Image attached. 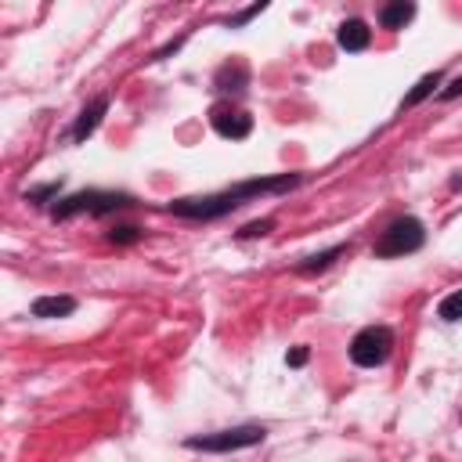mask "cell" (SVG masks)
Instances as JSON below:
<instances>
[{
    "label": "cell",
    "instance_id": "8992f818",
    "mask_svg": "<svg viewBox=\"0 0 462 462\" xmlns=\"http://www.w3.org/2000/svg\"><path fill=\"white\" fill-rule=\"evenodd\" d=\"M209 119H213V130L220 137H231V141H238V137H245L253 130V119L242 108H231V105H217Z\"/></svg>",
    "mask_w": 462,
    "mask_h": 462
},
{
    "label": "cell",
    "instance_id": "3957f363",
    "mask_svg": "<svg viewBox=\"0 0 462 462\" xmlns=\"http://www.w3.org/2000/svg\"><path fill=\"white\" fill-rule=\"evenodd\" d=\"M419 245H422V224L415 217H401L375 242V256H404V253H415Z\"/></svg>",
    "mask_w": 462,
    "mask_h": 462
},
{
    "label": "cell",
    "instance_id": "7a4b0ae2",
    "mask_svg": "<svg viewBox=\"0 0 462 462\" xmlns=\"http://www.w3.org/2000/svg\"><path fill=\"white\" fill-rule=\"evenodd\" d=\"M390 350H393V332L383 328V325H368V328H361V332L350 339V361L361 365V368L383 365V361L390 357Z\"/></svg>",
    "mask_w": 462,
    "mask_h": 462
},
{
    "label": "cell",
    "instance_id": "52a82bcc",
    "mask_svg": "<svg viewBox=\"0 0 462 462\" xmlns=\"http://www.w3.org/2000/svg\"><path fill=\"white\" fill-rule=\"evenodd\" d=\"M336 40H339V47H343V51H365V47H368V40H372V32H368V25H365L361 18H350V22H343V25H339Z\"/></svg>",
    "mask_w": 462,
    "mask_h": 462
},
{
    "label": "cell",
    "instance_id": "e0dca14e",
    "mask_svg": "<svg viewBox=\"0 0 462 462\" xmlns=\"http://www.w3.org/2000/svg\"><path fill=\"white\" fill-rule=\"evenodd\" d=\"M458 94H462V76H458V79H455V83L444 90V97H458Z\"/></svg>",
    "mask_w": 462,
    "mask_h": 462
},
{
    "label": "cell",
    "instance_id": "8fae6325",
    "mask_svg": "<svg viewBox=\"0 0 462 462\" xmlns=\"http://www.w3.org/2000/svg\"><path fill=\"white\" fill-rule=\"evenodd\" d=\"M437 314H440L444 321H462V289L451 292V296H444L440 307H437Z\"/></svg>",
    "mask_w": 462,
    "mask_h": 462
},
{
    "label": "cell",
    "instance_id": "4fadbf2b",
    "mask_svg": "<svg viewBox=\"0 0 462 462\" xmlns=\"http://www.w3.org/2000/svg\"><path fill=\"white\" fill-rule=\"evenodd\" d=\"M339 253H343V245H332V249H325V253L310 256L307 263H300V271H307V274H310V271H325V267H328V263H332Z\"/></svg>",
    "mask_w": 462,
    "mask_h": 462
},
{
    "label": "cell",
    "instance_id": "277c9868",
    "mask_svg": "<svg viewBox=\"0 0 462 462\" xmlns=\"http://www.w3.org/2000/svg\"><path fill=\"white\" fill-rule=\"evenodd\" d=\"M263 440V426H235V430H220L209 437H191L188 448L195 451H238V448H253Z\"/></svg>",
    "mask_w": 462,
    "mask_h": 462
},
{
    "label": "cell",
    "instance_id": "7c38bea8",
    "mask_svg": "<svg viewBox=\"0 0 462 462\" xmlns=\"http://www.w3.org/2000/svg\"><path fill=\"white\" fill-rule=\"evenodd\" d=\"M437 83H440V76H437V72H430V76H422V79L415 83V90H411V94L404 97V105H419L422 97H430V94H433V87H437Z\"/></svg>",
    "mask_w": 462,
    "mask_h": 462
},
{
    "label": "cell",
    "instance_id": "30bf717a",
    "mask_svg": "<svg viewBox=\"0 0 462 462\" xmlns=\"http://www.w3.org/2000/svg\"><path fill=\"white\" fill-rule=\"evenodd\" d=\"M411 14H415V7H411V4H404V0H397V4H386L379 18H383V25H386V29H401Z\"/></svg>",
    "mask_w": 462,
    "mask_h": 462
},
{
    "label": "cell",
    "instance_id": "9c48e42d",
    "mask_svg": "<svg viewBox=\"0 0 462 462\" xmlns=\"http://www.w3.org/2000/svg\"><path fill=\"white\" fill-rule=\"evenodd\" d=\"M76 310V300L72 296H40L32 303V318H65Z\"/></svg>",
    "mask_w": 462,
    "mask_h": 462
},
{
    "label": "cell",
    "instance_id": "5bb4252c",
    "mask_svg": "<svg viewBox=\"0 0 462 462\" xmlns=\"http://www.w3.org/2000/svg\"><path fill=\"white\" fill-rule=\"evenodd\" d=\"M271 227V220H260V224H249V227H242V238H249V235H263Z\"/></svg>",
    "mask_w": 462,
    "mask_h": 462
},
{
    "label": "cell",
    "instance_id": "9a60e30c",
    "mask_svg": "<svg viewBox=\"0 0 462 462\" xmlns=\"http://www.w3.org/2000/svg\"><path fill=\"white\" fill-rule=\"evenodd\" d=\"M285 361H289V365H303V361H307V350H303V346H296V350H292Z\"/></svg>",
    "mask_w": 462,
    "mask_h": 462
},
{
    "label": "cell",
    "instance_id": "5b68a950",
    "mask_svg": "<svg viewBox=\"0 0 462 462\" xmlns=\"http://www.w3.org/2000/svg\"><path fill=\"white\" fill-rule=\"evenodd\" d=\"M130 199L126 195H112V191H83V195H72L65 199L61 206H54V217H72V213H105V209H119L126 206Z\"/></svg>",
    "mask_w": 462,
    "mask_h": 462
},
{
    "label": "cell",
    "instance_id": "ba28073f",
    "mask_svg": "<svg viewBox=\"0 0 462 462\" xmlns=\"http://www.w3.org/2000/svg\"><path fill=\"white\" fill-rule=\"evenodd\" d=\"M105 108H108V97H94V101L79 112V119H76V126H72V137H76V141H83L87 134H94V126L101 123Z\"/></svg>",
    "mask_w": 462,
    "mask_h": 462
},
{
    "label": "cell",
    "instance_id": "6da1fadb",
    "mask_svg": "<svg viewBox=\"0 0 462 462\" xmlns=\"http://www.w3.org/2000/svg\"><path fill=\"white\" fill-rule=\"evenodd\" d=\"M292 184H296L292 173L267 177V180H249V184H238V188H227V191H217V195H206V199H177L170 209L177 217H202V220H209V217H220V213L235 209V206H242L245 199H256L263 191H285Z\"/></svg>",
    "mask_w": 462,
    "mask_h": 462
},
{
    "label": "cell",
    "instance_id": "2e32d148",
    "mask_svg": "<svg viewBox=\"0 0 462 462\" xmlns=\"http://www.w3.org/2000/svg\"><path fill=\"white\" fill-rule=\"evenodd\" d=\"M112 238H119V242H130V238H134V227H119V231H112Z\"/></svg>",
    "mask_w": 462,
    "mask_h": 462
}]
</instances>
